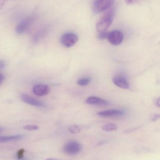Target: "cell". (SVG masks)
I'll return each mask as SVG.
<instances>
[{"label": "cell", "instance_id": "obj_21", "mask_svg": "<svg viewBox=\"0 0 160 160\" xmlns=\"http://www.w3.org/2000/svg\"><path fill=\"white\" fill-rule=\"evenodd\" d=\"M5 62L3 61L0 60V70L3 69L5 67Z\"/></svg>", "mask_w": 160, "mask_h": 160}, {"label": "cell", "instance_id": "obj_23", "mask_svg": "<svg viewBox=\"0 0 160 160\" xmlns=\"http://www.w3.org/2000/svg\"><path fill=\"white\" fill-rule=\"evenodd\" d=\"M156 104L158 107H160V99H158V100H156Z\"/></svg>", "mask_w": 160, "mask_h": 160}, {"label": "cell", "instance_id": "obj_5", "mask_svg": "<svg viewBox=\"0 0 160 160\" xmlns=\"http://www.w3.org/2000/svg\"><path fill=\"white\" fill-rule=\"evenodd\" d=\"M35 19L36 16L35 15L31 16L20 22L17 27L16 29L17 33L21 34L26 32L32 25Z\"/></svg>", "mask_w": 160, "mask_h": 160}, {"label": "cell", "instance_id": "obj_19", "mask_svg": "<svg viewBox=\"0 0 160 160\" xmlns=\"http://www.w3.org/2000/svg\"><path fill=\"white\" fill-rule=\"evenodd\" d=\"M24 149H21L18 151L17 153L18 159L19 160H26L24 157Z\"/></svg>", "mask_w": 160, "mask_h": 160}, {"label": "cell", "instance_id": "obj_17", "mask_svg": "<svg viewBox=\"0 0 160 160\" xmlns=\"http://www.w3.org/2000/svg\"><path fill=\"white\" fill-rule=\"evenodd\" d=\"M24 129L28 131H35L39 129V126L35 125H28L24 126Z\"/></svg>", "mask_w": 160, "mask_h": 160}, {"label": "cell", "instance_id": "obj_7", "mask_svg": "<svg viewBox=\"0 0 160 160\" xmlns=\"http://www.w3.org/2000/svg\"><path fill=\"white\" fill-rule=\"evenodd\" d=\"M113 82L117 87L121 88L127 89L130 87L129 82L122 75H116L113 78Z\"/></svg>", "mask_w": 160, "mask_h": 160}, {"label": "cell", "instance_id": "obj_10", "mask_svg": "<svg viewBox=\"0 0 160 160\" xmlns=\"http://www.w3.org/2000/svg\"><path fill=\"white\" fill-rule=\"evenodd\" d=\"M33 93L37 96H42L47 95L49 92V88L46 85H37L33 87Z\"/></svg>", "mask_w": 160, "mask_h": 160}, {"label": "cell", "instance_id": "obj_2", "mask_svg": "<svg viewBox=\"0 0 160 160\" xmlns=\"http://www.w3.org/2000/svg\"><path fill=\"white\" fill-rule=\"evenodd\" d=\"M81 146L77 141L70 140L66 142L63 147V151L69 155H74L80 152Z\"/></svg>", "mask_w": 160, "mask_h": 160}, {"label": "cell", "instance_id": "obj_13", "mask_svg": "<svg viewBox=\"0 0 160 160\" xmlns=\"http://www.w3.org/2000/svg\"><path fill=\"white\" fill-rule=\"evenodd\" d=\"M22 136L20 135L13 136H6L0 137V143L11 142V141H16L22 138Z\"/></svg>", "mask_w": 160, "mask_h": 160}, {"label": "cell", "instance_id": "obj_26", "mask_svg": "<svg viewBox=\"0 0 160 160\" xmlns=\"http://www.w3.org/2000/svg\"><path fill=\"white\" fill-rule=\"evenodd\" d=\"M45 160H60L58 159H55V158H48V159H46Z\"/></svg>", "mask_w": 160, "mask_h": 160}, {"label": "cell", "instance_id": "obj_9", "mask_svg": "<svg viewBox=\"0 0 160 160\" xmlns=\"http://www.w3.org/2000/svg\"><path fill=\"white\" fill-rule=\"evenodd\" d=\"M124 112L123 110L118 109H109L104 110L98 113V115L103 118H115L122 116L124 115Z\"/></svg>", "mask_w": 160, "mask_h": 160}, {"label": "cell", "instance_id": "obj_25", "mask_svg": "<svg viewBox=\"0 0 160 160\" xmlns=\"http://www.w3.org/2000/svg\"><path fill=\"white\" fill-rule=\"evenodd\" d=\"M126 2H127L128 4H132L133 2H134L133 1H132V0H129V1H126Z\"/></svg>", "mask_w": 160, "mask_h": 160}, {"label": "cell", "instance_id": "obj_12", "mask_svg": "<svg viewBox=\"0 0 160 160\" xmlns=\"http://www.w3.org/2000/svg\"><path fill=\"white\" fill-rule=\"evenodd\" d=\"M47 28H43L42 29L37 32L35 35L33 36L32 38V42L34 43H37L38 42H40L46 35V33L47 32Z\"/></svg>", "mask_w": 160, "mask_h": 160}, {"label": "cell", "instance_id": "obj_11", "mask_svg": "<svg viewBox=\"0 0 160 160\" xmlns=\"http://www.w3.org/2000/svg\"><path fill=\"white\" fill-rule=\"evenodd\" d=\"M86 103L88 104L92 105L103 106L108 104L107 101L96 96H90L86 100Z\"/></svg>", "mask_w": 160, "mask_h": 160}, {"label": "cell", "instance_id": "obj_20", "mask_svg": "<svg viewBox=\"0 0 160 160\" xmlns=\"http://www.w3.org/2000/svg\"><path fill=\"white\" fill-rule=\"evenodd\" d=\"M160 118V115L159 114H155L152 118V121L153 122H155L158 120Z\"/></svg>", "mask_w": 160, "mask_h": 160}, {"label": "cell", "instance_id": "obj_22", "mask_svg": "<svg viewBox=\"0 0 160 160\" xmlns=\"http://www.w3.org/2000/svg\"><path fill=\"white\" fill-rule=\"evenodd\" d=\"M3 79H4V77L2 74H0V85L2 83Z\"/></svg>", "mask_w": 160, "mask_h": 160}, {"label": "cell", "instance_id": "obj_27", "mask_svg": "<svg viewBox=\"0 0 160 160\" xmlns=\"http://www.w3.org/2000/svg\"><path fill=\"white\" fill-rule=\"evenodd\" d=\"M2 127H0V132H2Z\"/></svg>", "mask_w": 160, "mask_h": 160}, {"label": "cell", "instance_id": "obj_24", "mask_svg": "<svg viewBox=\"0 0 160 160\" xmlns=\"http://www.w3.org/2000/svg\"><path fill=\"white\" fill-rule=\"evenodd\" d=\"M4 3V1H0V9L2 7Z\"/></svg>", "mask_w": 160, "mask_h": 160}, {"label": "cell", "instance_id": "obj_15", "mask_svg": "<svg viewBox=\"0 0 160 160\" xmlns=\"http://www.w3.org/2000/svg\"><path fill=\"white\" fill-rule=\"evenodd\" d=\"M91 82V78H80L77 81V84L79 86L85 87L88 86L90 82Z\"/></svg>", "mask_w": 160, "mask_h": 160}, {"label": "cell", "instance_id": "obj_3", "mask_svg": "<svg viewBox=\"0 0 160 160\" xmlns=\"http://www.w3.org/2000/svg\"><path fill=\"white\" fill-rule=\"evenodd\" d=\"M114 2V1H112V0L95 1L92 3V11L96 13L103 12L111 7Z\"/></svg>", "mask_w": 160, "mask_h": 160}, {"label": "cell", "instance_id": "obj_16", "mask_svg": "<svg viewBox=\"0 0 160 160\" xmlns=\"http://www.w3.org/2000/svg\"><path fill=\"white\" fill-rule=\"evenodd\" d=\"M69 132H71L72 134H76L80 132L81 131V129H80V127L78 126V125H71V126L69 127V129H68Z\"/></svg>", "mask_w": 160, "mask_h": 160}, {"label": "cell", "instance_id": "obj_1", "mask_svg": "<svg viewBox=\"0 0 160 160\" xmlns=\"http://www.w3.org/2000/svg\"><path fill=\"white\" fill-rule=\"evenodd\" d=\"M114 11L111 10L103 16L98 21L96 25V29L99 32H105L113 22Z\"/></svg>", "mask_w": 160, "mask_h": 160}, {"label": "cell", "instance_id": "obj_14", "mask_svg": "<svg viewBox=\"0 0 160 160\" xmlns=\"http://www.w3.org/2000/svg\"><path fill=\"white\" fill-rule=\"evenodd\" d=\"M118 127L116 124L114 123H108L105 124L102 127V130L107 132H113L117 131Z\"/></svg>", "mask_w": 160, "mask_h": 160}, {"label": "cell", "instance_id": "obj_4", "mask_svg": "<svg viewBox=\"0 0 160 160\" xmlns=\"http://www.w3.org/2000/svg\"><path fill=\"white\" fill-rule=\"evenodd\" d=\"M78 41V36L73 32L64 33L61 38L60 42L63 46L71 48L76 44Z\"/></svg>", "mask_w": 160, "mask_h": 160}, {"label": "cell", "instance_id": "obj_8", "mask_svg": "<svg viewBox=\"0 0 160 160\" xmlns=\"http://www.w3.org/2000/svg\"><path fill=\"white\" fill-rule=\"evenodd\" d=\"M21 99L24 102L33 106L44 107L45 106L44 103L25 93L21 94Z\"/></svg>", "mask_w": 160, "mask_h": 160}, {"label": "cell", "instance_id": "obj_18", "mask_svg": "<svg viewBox=\"0 0 160 160\" xmlns=\"http://www.w3.org/2000/svg\"><path fill=\"white\" fill-rule=\"evenodd\" d=\"M108 34H109V32H100L99 35H98V38L100 40H104V39H108Z\"/></svg>", "mask_w": 160, "mask_h": 160}, {"label": "cell", "instance_id": "obj_6", "mask_svg": "<svg viewBox=\"0 0 160 160\" xmlns=\"http://www.w3.org/2000/svg\"><path fill=\"white\" fill-rule=\"evenodd\" d=\"M108 39L111 44L115 46L119 45L123 41V33L120 31H113L109 32Z\"/></svg>", "mask_w": 160, "mask_h": 160}]
</instances>
